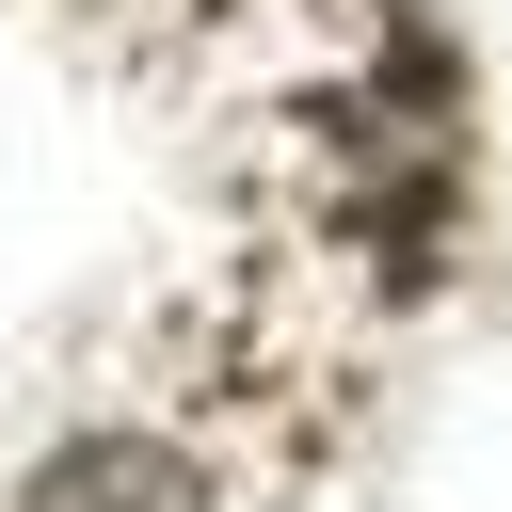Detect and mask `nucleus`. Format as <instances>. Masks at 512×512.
Returning a JSON list of instances; mask_svg holds the SVG:
<instances>
[{"mask_svg":"<svg viewBox=\"0 0 512 512\" xmlns=\"http://www.w3.org/2000/svg\"><path fill=\"white\" fill-rule=\"evenodd\" d=\"M0 512H224V480H208L160 416H80V432L32 448V480H16Z\"/></svg>","mask_w":512,"mask_h":512,"instance_id":"1","label":"nucleus"}]
</instances>
